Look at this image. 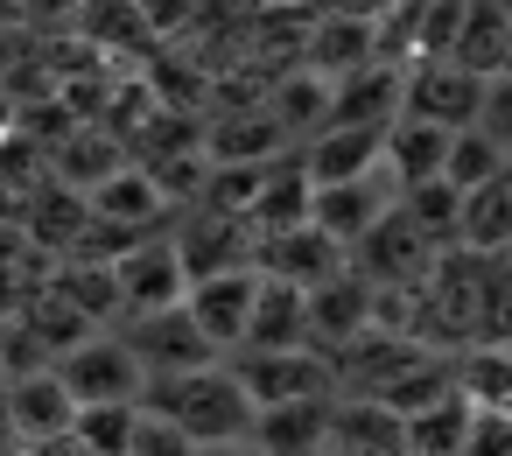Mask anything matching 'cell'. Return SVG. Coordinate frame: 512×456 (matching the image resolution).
<instances>
[{
  "label": "cell",
  "mask_w": 512,
  "mask_h": 456,
  "mask_svg": "<svg viewBox=\"0 0 512 456\" xmlns=\"http://www.w3.org/2000/svg\"><path fill=\"white\" fill-rule=\"evenodd\" d=\"M141 407H155V414L183 421L197 442L253 435V414H260V407H253V393L239 386L232 358H204V365H190V372H162V379H148Z\"/></svg>",
  "instance_id": "1"
},
{
  "label": "cell",
  "mask_w": 512,
  "mask_h": 456,
  "mask_svg": "<svg viewBox=\"0 0 512 456\" xmlns=\"http://www.w3.org/2000/svg\"><path fill=\"white\" fill-rule=\"evenodd\" d=\"M57 372H64V386L78 393V407H92V400H141V393H148V365H141V351H134L120 330L78 337V344L57 358Z\"/></svg>",
  "instance_id": "2"
},
{
  "label": "cell",
  "mask_w": 512,
  "mask_h": 456,
  "mask_svg": "<svg viewBox=\"0 0 512 456\" xmlns=\"http://www.w3.org/2000/svg\"><path fill=\"white\" fill-rule=\"evenodd\" d=\"M379 323V281L358 267V260H344L337 274H323L316 288H309V344L316 351H344L351 337H365Z\"/></svg>",
  "instance_id": "3"
},
{
  "label": "cell",
  "mask_w": 512,
  "mask_h": 456,
  "mask_svg": "<svg viewBox=\"0 0 512 456\" xmlns=\"http://www.w3.org/2000/svg\"><path fill=\"white\" fill-rule=\"evenodd\" d=\"M239 386L253 393V407L274 400H302V393H337V365L316 344H288V351H232Z\"/></svg>",
  "instance_id": "4"
},
{
  "label": "cell",
  "mask_w": 512,
  "mask_h": 456,
  "mask_svg": "<svg viewBox=\"0 0 512 456\" xmlns=\"http://www.w3.org/2000/svg\"><path fill=\"white\" fill-rule=\"evenodd\" d=\"M393 204H400V183H393L386 162L365 169V176H344V183H316V190H309V218H316L337 246H358Z\"/></svg>",
  "instance_id": "5"
},
{
  "label": "cell",
  "mask_w": 512,
  "mask_h": 456,
  "mask_svg": "<svg viewBox=\"0 0 512 456\" xmlns=\"http://www.w3.org/2000/svg\"><path fill=\"white\" fill-rule=\"evenodd\" d=\"M253 302H260V260H253V267H218V274H197V281L183 288L190 323H197L218 351H239V344H246Z\"/></svg>",
  "instance_id": "6"
},
{
  "label": "cell",
  "mask_w": 512,
  "mask_h": 456,
  "mask_svg": "<svg viewBox=\"0 0 512 456\" xmlns=\"http://www.w3.org/2000/svg\"><path fill=\"white\" fill-rule=\"evenodd\" d=\"M113 288H120V309H127V316H141V309H169V302H183L190 267H183L176 239L141 232V239L120 246V260H113Z\"/></svg>",
  "instance_id": "7"
},
{
  "label": "cell",
  "mask_w": 512,
  "mask_h": 456,
  "mask_svg": "<svg viewBox=\"0 0 512 456\" xmlns=\"http://www.w3.org/2000/svg\"><path fill=\"white\" fill-rule=\"evenodd\" d=\"M477 92H484V78L477 71H463L456 57H421L407 78H400V113H414V120H435V127H470L477 120Z\"/></svg>",
  "instance_id": "8"
},
{
  "label": "cell",
  "mask_w": 512,
  "mask_h": 456,
  "mask_svg": "<svg viewBox=\"0 0 512 456\" xmlns=\"http://www.w3.org/2000/svg\"><path fill=\"white\" fill-rule=\"evenodd\" d=\"M120 337L141 351L148 379H162V372H190V365H204V358H225V351L190 323V309H183V302H169V309H141Z\"/></svg>",
  "instance_id": "9"
},
{
  "label": "cell",
  "mask_w": 512,
  "mask_h": 456,
  "mask_svg": "<svg viewBox=\"0 0 512 456\" xmlns=\"http://www.w3.org/2000/svg\"><path fill=\"white\" fill-rule=\"evenodd\" d=\"M0 400H8V421L22 442H50V435H71L78 421V393L64 386L57 365H36V372H15L8 386H0Z\"/></svg>",
  "instance_id": "10"
},
{
  "label": "cell",
  "mask_w": 512,
  "mask_h": 456,
  "mask_svg": "<svg viewBox=\"0 0 512 456\" xmlns=\"http://www.w3.org/2000/svg\"><path fill=\"white\" fill-rule=\"evenodd\" d=\"M85 204H92V218L106 225V232H155L162 218H169V190L155 183V169H134V162H120L113 176H99L92 190H85Z\"/></svg>",
  "instance_id": "11"
},
{
  "label": "cell",
  "mask_w": 512,
  "mask_h": 456,
  "mask_svg": "<svg viewBox=\"0 0 512 456\" xmlns=\"http://www.w3.org/2000/svg\"><path fill=\"white\" fill-rule=\"evenodd\" d=\"M442 239H428V225L407 211V204H393L358 246H351V260L372 274V281H414L421 267H428V253H435Z\"/></svg>",
  "instance_id": "12"
},
{
  "label": "cell",
  "mask_w": 512,
  "mask_h": 456,
  "mask_svg": "<svg viewBox=\"0 0 512 456\" xmlns=\"http://www.w3.org/2000/svg\"><path fill=\"white\" fill-rule=\"evenodd\" d=\"M379 155H386V127H372V120H330L323 134H309L302 169H309V183H344V176L379 169Z\"/></svg>",
  "instance_id": "13"
},
{
  "label": "cell",
  "mask_w": 512,
  "mask_h": 456,
  "mask_svg": "<svg viewBox=\"0 0 512 456\" xmlns=\"http://www.w3.org/2000/svg\"><path fill=\"white\" fill-rule=\"evenodd\" d=\"M253 442L267 456H323L330 442V393H302V400H274L253 414Z\"/></svg>",
  "instance_id": "14"
},
{
  "label": "cell",
  "mask_w": 512,
  "mask_h": 456,
  "mask_svg": "<svg viewBox=\"0 0 512 456\" xmlns=\"http://www.w3.org/2000/svg\"><path fill=\"white\" fill-rule=\"evenodd\" d=\"M344 260H351V246H337L316 218H302V225H288V232H267V246H260V267L281 274V281H302V288H316V281L337 274Z\"/></svg>",
  "instance_id": "15"
},
{
  "label": "cell",
  "mask_w": 512,
  "mask_h": 456,
  "mask_svg": "<svg viewBox=\"0 0 512 456\" xmlns=\"http://www.w3.org/2000/svg\"><path fill=\"white\" fill-rule=\"evenodd\" d=\"M288 344H309V288L260 267V302H253L239 351H288Z\"/></svg>",
  "instance_id": "16"
},
{
  "label": "cell",
  "mask_w": 512,
  "mask_h": 456,
  "mask_svg": "<svg viewBox=\"0 0 512 456\" xmlns=\"http://www.w3.org/2000/svg\"><path fill=\"white\" fill-rule=\"evenodd\" d=\"M456 246L477 253V260H505V246H512V169H498L477 190H463V204H456Z\"/></svg>",
  "instance_id": "17"
},
{
  "label": "cell",
  "mask_w": 512,
  "mask_h": 456,
  "mask_svg": "<svg viewBox=\"0 0 512 456\" xmlns=\"http://www.w3.org/2000/svg\"><path fill=\"white\" fill-rule=\"evenodd\" d=\"M442 155H449V127H435V120H414V113H393L386 120V169H393V183L407 190V183H428V176H442Z\"/></svg>",
  "instance_id": "18"
},
{
  "label": "cell",
  "mask_w": 512,
  "mask_h": 456,
  "mask_svg": "<svg viewBox=\"0 0 512 456\" xmlns=\"http://www.w3.org/2000/svg\"><path fill=\"white\" fill-rule=\"evenodd\" d=\"M463 428H470V400H463V386H442L435 400H421L414 414H400V449L407 456H456Z\"/></svg>",
  "instance_id": "19"
},
{
  "label": "cell",
  "mask_w": 512,
  "mask_h": 456,
  "mask_svg": "<svg viewBox=\"0 0 512 456\" xmlns=\"http://www.w3.org/2000/svg\"><path fill=\"white\" fill-rule=\"evenodd\" d=\"M274 120H281V134L288 141H302V134H323L330 120H337V78H323V71H288L281 85H274V106H267Z\"/></svg>",
  "instance_id": "20"
},
{
  "label": "cell",
  "mask_w": 512,
  "mask_h": 456,
  "mask_svg": "<svg viewBox=\"0 0 512 456\" xmlns=\"http://www.w3.org/2000/svg\"><path fill=\"white\" fill-rule=\"evenodd\" d=\"M365 64H379V29H372L365 15H337V22H323V29L309 36V71L351 78V71H365Z\"/></svg>",
  "instance_id": "21"
},
{
  "label": "cell",
  "mask_w": 512,
  "mask_h": 456,
  "mask_svg": "<svg viewBox=\"0 0 512 456\" xmlns=\"http://www.w3.org/2000/svg\"><path fill=\"white\" fill-rule=\"evenodd\" d=\"M505 43H512V15H505V0H470V15H463V36H456V64L491 78L505 71Z\"/></svg>",
  "instance_id": "22"
},
{
  "label": "cell",
  "mask_w": 512,
  "mask_h": 456,
  "mask_svg": "<svg viewBox=\"0 0 512 456\" xmlns=\"http://www.w3.org/2000/svg\"><path fill=\"white\" fill-rule=\"evenodd\" d=\"M498 169H512V155L484 134V127H456L449 134V155H442V176L456 183V190H477V183H491Z\"/></svg>",
  "instance_id": "23"
},
{
  "label": "cell",
  "mask_w": 512,
  "mask_h": 456,
  "mask_svg": "<svg viewBox=\"0 0 512 456\" xmlns=\"http://www.w3.org/2000/svg\"><path fill=\"white\" fill-rule=\"evenodd\" d=\"M134 421H141V400H92V407H78L71 435H78L92 456H127Z\"/></svg>",
  "instance_id": "24"
},
{
  "label": "cell",
  "mask_w": 512,
  "mask_h": 456,
  "mask_svg": "<svg viewBox=\"0 0 512 456\" xmlns=\"http://www.w3.org/2000/svg\"><path fill=\"white\" fill-rule=\"evenodd\" d=\"M456 386H463L470 407H498V414H512V351H505V344H477V351L463 358Z\"/></svg>",
  "instance_id": "25"
},
{
  "label": "cell",
  "mask_w": 512,
  "mask_h": 456,
  "mask_svg": "<svg viewBox=\"0 0 512 456\" xmlns=\"http://www.w3.org/2000/svg\"><path fill=\"white\" fill-rule=\"evenodd\" d=\"M281 148H288V134H281V120L260 106V113H246V120H232V127L218 134L211 162H281Z\"/></svg>",
  "instance_id": "26"
},
{
  "label": "cell",
  "mask_w": 512,
  "mask_h": 456,
  "mask_svg": "<svg viewBox=\"0 0 512 456\" xmlns=\"http://www.w3.org/2000/svg\"><path fill=\"white\" fill-rule=\"evenodd\" d=\"M127 456H197V435H190L183 421H169V414L141 407V421H134V442H127Z\"/></svg>",
  "instance_id": "27"
},
{
  "label": "cell",
  "mask_w": 512,
  "mask_h": 456,
  "mask_svg": "<svg viewBox=\"0 0 512 456\" xmlns=\"http://www.w3.org/2000/svg\"><path fill=\"white\" fill-rule=\"evenodd\" d=\"M470 127H484L505 155H512V71H491L484 78V92H477V120Z\"/></svg>",
  "instance_id": "28"
},
{
  "label": "cell",
  "mask_w": 512,
  "mask_h": 456,
  "mask_svg": "<svg viewBox=\"0 0 512 456\" xmlns=\"http://www.w3.org/2000/svg\"><path fill=\"white\" fill-rule=\"evenodd\" d=\"M456 456H512V414L470 407V428H463V449Z\"/></svg>",
  "instance_id": "29"
},
{
  "label": "cell",
  "mask_w": 512,
  "mask_h": 456,
  "mask_svg": "<svg viewBox=\"0 0 512 456\" xmlns=\"http://www.w3.org/2000/svg\"><path fill=\"white\" fill-rule=\"evenodd\" d=\"M197 456H267L253 435H232V442H197Z\"/></svg>",
  "instance_id": "30"
},
{
  "label": "cell",
  "mask_w": 512,
  "mask_h": 456,
  "mask_svg": "<svg viewBox=\"0 0 512 456\" xmlns=\"http://www.w3.org/2000/svg\"><path fill=\"white\" fill-rule=\"evenodd\" d=\"M8 442H22V435H15V421H8V400H0V449H8Z\"/></svg>",
  "instance_id": "31"
},
{
  "label": "cell",
  "mask_w": 512,
  "mask_h": 456,
  "mask_svg": "<svg viewBox=\"0 0 512 456\" xmlns=\"http://www.w3.org/2000/svg\"><path fill=\"white\" fill-rule=\"evenodd\" d=\"M0 134H8V99H0Z\"/></svg>",
  "instance_id": "32"
},
{
  "label": "cell",
  "mask_w": 512,
  "mask_h": 456,
  "mask_svg": "<svg viewBox=\"0 0 512 456\" xmlns=\"http://www.w3.org/2000/svg\"><path fill=\"white\" fill-rule=\"evenodd\" d=\"M505 71H512V43H505Z\"/></svg>",
  "instance_id": "33"
},
{
  "label": "cell",
  "mask_w": 512,
  "mask_h": 456,
  "mask_svg": "<svg viewBox=\"0 0 512 456\" xmlns=\"http://www.w3.org/2000/svg\"><path fill=\"white\" fill-rule=\"evenodd\" d=\"M505 260H512V246H505Z\"/></svg>",
  "instance_id": "34"
},
{
  "label": "cell",
  "mask_w": 512,
  "mask_h": 456,
  "mask_svg": "<svg viewBox=\"0 0 512 456\" xmlns=\"http://www.w3.org/2000/svg\"><path fill=\"white\" fill-rule=\"evenodd\" d=\"M505 351H512V337H505Z\"/></svg>",
  "instance_id": "35"
}]
</instances>
